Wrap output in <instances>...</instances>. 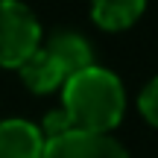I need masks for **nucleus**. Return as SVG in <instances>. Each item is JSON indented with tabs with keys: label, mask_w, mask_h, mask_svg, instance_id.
Returning <instances> with one entry per match:
<instances>
[{
	"label": "nucleus",
	"mask_w": 158,
	"mask_h": 158,
	"mask_svg": "<svg viewBox=\"0 0 158 158\" xmlns=\"http://www.w3.org/2000/svg\"><path fill=\"white\" fill-rule=\"evenodd\" d=\"M62 111L68 114L70 129L82 132H108L123 120L126 111V94L120 79L111 70L91 64L68 76L62 85Z\"/></svg>",
	"instance_id": "f257e3e1"
},
{
	"label": "nucleus",
	"mask_w": 158,
	"mask_h": 158,
	"mask_svg": "<svg viewBox=\"0 0 158 158\" xmlns=\"http://www.w3.org/2000/svg\"><path fill=\"white\" fill-rule=\"evenodd\" d=\"M41 47V27L29 6L18 0H0V64L21 68Z\"/></svg>",
	"instance_id": "f03ea898"
},
{
	"label": "nucleus",
	"mask_w": 158,
	"mask_h": 158,
	"mask_svg": "<svg viewBox=\"0 0 158 158\" xmlns=\"http://www.w3.org/2000/svg\"><path fill=\"white\" fill-rule=\"evenodd\" d=\"M41 158H129V152L111 135L68 129L56 138H47Z\"/></svg>",
	"instance_id": "7ed1b4c3"
},
{
	"label": "nucleus",
	"mask_w": 158,
	"mask_h": 158,
	"mask_svg": "<svg viewBox=\"0 0 158 158\" xmlns=\"http://www.w3.org/2000/svg\"><path fill=\"white\" fill-rule=\"evenodd\" d=\"M44 135L29 120H0V158H41Z\"/></svg>",
	"instance_id": "20e7f679"
},
{
	"label": "nucleus",
	"mask_w": 158,
	"mask_h": 158,
	"mask_svg": "<svg viewBox=\"0 0 158 158\" xmlns=\"http://www.w3.org/2000/svg\"><path fill=\"white\" fill-rule=\"evenodd\" d=\"M18 73H21L23 85H27L29 91H35V94H50L59 85H64V79H68V73L62 70V64H59L44 47H38V50L18 68Z\"/></svg>",
	"instance_id": "39448f33"
},
{
	"label": "nucleus",
	"mask_w": 158,
	"mask_h": 158,
	"mask_svg": "<svg viewBox=\"0 0 158 158\" xmlns=\"http://www.w3.org/2000/svg\"><path fill=\"white\" fill-rule=\"evenodd\" d=\"M44 50L62 64V70L68 76H73V73H79V70H85V68L94 64L91 44L79 32H56V35H50V41L44 44Z\"/></svg>",
	"instance_id": "423d86ee"
},
{
	"label": "nucleus",
	"mask_w": 158,
	"mask_h": 158,
	"mask_svg": "<svg viewBox=\"0 0 158 158\" xmlns=\"http://www.w3.org/2000/svg\"><path fill=\"white\" fill-rule=\"evenodd\" d=\"M147 9V0H91V18L102 29H129Z\"/></svg>",
	"instance_id": "0eeeda50"
},
{
	"label": "nucleus",
	"mask_w": 158,
	"mask_h": 158,
	"mask_svg": "<svg viewBox=\"0 0 158 158\" xmlns=\"http://www.w3.org/2000/svg\"><path fill=\"white\" fill-rule=\"evenodd\" d=\"M138 108H141L143 120H149L152 126H158V76L141 91V97H138Z\"/></svg>",
	"instance_id": "6e6552de"
},
{
	"label": "nucleus",
	"mask_w": 158,
	"mask_h": 158,
	"mask_svg": "<svg viewBox=\"0 0 158 158\" xmlns=\"http://www.w3.org/2000/svg\"><path fill=\"white\" fill-rule=\"evenodd\" d=\"M68 129H70L68 114H64V111H50L44 117V129H41V135H44V141H47V138H56V135H62V132H68Z\"/></svg>",
	"instance_id": "1a4fd4ad"
}]
</instances>
